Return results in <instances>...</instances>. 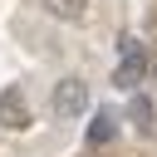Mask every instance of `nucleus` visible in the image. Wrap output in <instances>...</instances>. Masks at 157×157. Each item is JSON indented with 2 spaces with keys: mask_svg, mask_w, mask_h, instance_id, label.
Wrapping results in <instances>:
<instances>
[{
  "mask_svg": "<svg viewBox=\"0 0 157 157\" xmlns=\"http://www.w3.org/2000/svg\"><path fill=\"white\" fill-rule=\"evenodd\" d=\"M0 128H10V132H25L29 128V108H25V93L20 88H5L0 93Z\"/></svg>",
  "mask_w": 157,
  "mask_h": 157,
  "instance_id": "nucleus-3",
  "label": "nucleus"
},
{
  "mask_svg": "<svg viewBox=\"0 0 157 157\" xmlns=\"http://www.w3.org/2000/svg\"><path fill=\"white\" fill-rule=\"evenodd\" d=\"M132 123H137L142 132L152 128V108H147V98H132Z\"/></svg>",
  "mask_w": 157,
  "mask_h": 157,
  "instance_id": "nucleus-6",
  "label": "nucleus"
},
{
  "mask_svg": "<svg viewBox=\"0 0 157 157\" xmlns=\"http://www.w3.org/2000/svg\"><path fill=\"white\" fill-rule=\"evenodd\" d=\"M113 132H118V118H113L108 108H98V113H93V128H88V142H93V147H103Z\"/></svg>",
  "mask_w": 157,
  "mask_h": 157,
  "instance_id": "nucleus-5",
  "label": "nucleus"
},
{
  "mask_svg": "<svg viewBox=\"0 0 157 157\" xmlns=\"http://www.w3.org/2000/svg\"><path fill=\"white\" fill-rule=\"evenodd\" d=\"M147 69H152V59L142 54L137 39H128V44H123V59H118V69H113V83H118V88H137V78H142Z\"/></svg>",
  "mask_w": 157,
  "mask_h": 157,
  "instance_id": "nucleus-2",
  "label": "nucleus"
},
{
  "mask_svg": "<svg viewBox=\"0 0 157 157\" xmlns=\"http://www.w3.org/2000/svg\"><path fill=\"white\" fill-rule=\"evenodd\" d=\"M147 74H152V83H157V54H152V69H147Z\"/></svg>",
  "mask_w": 157,
  "mask_h": 157,
  "instance_id": "nucleus-7",
  "label": "nucleus"
},
{
  "mask_svg": "<svg viewBox=\"0 0 157 157\" xmlns=\"http://www.w3.org/2000/svg\"><path fill=\"white\" fill-rule=\"evenodd\" d=\"M83 108H88V83H83V78H59V83H54V113H59L64 123H74Z\"/></svg>",
  "mask_w": 157,
  "mask_h": 157,
  "instance_id": "nucleus-1",
  "label": "nucleus"
},
{
  "mask_svg": "<svg viewBox=\"0 0 157 157\" xmlns=\"http://www.w3.org/2000/svg\"><path fill=\"white\" fill-rule=\"evenodd\" d=\"M39 5H44L49 20H64V25H74V20L88 15V0H39Z\"/></svg>",
  "mask_w": 157,
  "mask_h": 157,
  "instance_id": "nucleus-4",
  "label": "nucleus"
}]
</instances>
